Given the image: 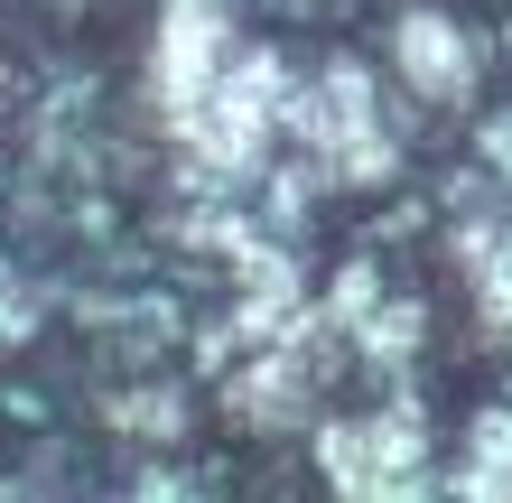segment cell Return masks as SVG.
Segmentation results:
<instances>
[{
	"mask_svg": "<svg viewBox=\"0 0 512 503\" xmlns=\"http://www.w3.org/2000/svg\"><path fill=\"white\" fill-rule=\"evenodd\" d=\"M168 131L187 140V159L205 177H261L270 140L289 131V75H280V56H270V47H233L215 66V84H205Z\"/></svg>",
	"mask_w": 512,
	"mask_h": 503,
	"instance_id": "6da1fadb",
	"label": "cell"
},
{
	"mask_svg": "<svg viewBox=\"0 0 512 503\" xmlns=\"http://www.w3.org/2000/svg\"><path fill=\"white\" fill-rule=\"evenodd\" d=\"M289 131L298 150H308L326 177H345V187H382L391 177V122L373 103V75L364 66H317L308 84H289Z\"/></svg>",
	"mask_w": 512,
	"mask_h": 503,
	"instance_id": "7a4b0ae2",
	"label": "cell"
},
{
	"mask_svg": "<svg viewBox=\"0 0 512 503\" xmlns=\"http://www.w3.org/2000/svg\"><path fill=\"white\" fill-rule=\"evenodd\" d=\"M317 466L326 485L354 494V503H382V494H410L429 476V420L410 401H373L354 420H317Z\"/></svg>",
	"mask_w": 512,
	"mask_h": 503,
	"instance_id": "3957f363",
	"label": "cell"
},
{
	"mask_svg": "<svg viewBox=\"0 0 512 503\" xmlns=\"http://www.w3.org/2000/svg\"><path fill=\"white\" fill-rule=\"evenodd\" d=\"M243 47V28H233L224 0H159V38H149V94H159V112L177 122L205 84H215V66Z\"/></svg>",
	"mask_w": 512,
	"mask_h": 503,
	"instance_id": "277c9868",
	"label": "cell"
},
{
	"mask_svg": "<svg viewBox=\"0 0 512 503\" xmlns=\"http://www.w3.org/2000/svg\"><path fill=\"white\" fill-rule=\"evenodd\" d=\"M391 66H401V84H410L419 103H466L485 56H475V38H466L457 19H438V10H401V19H391Z\"/></svg>",
	"mask_w": 512,
	"mask_h": 503,
	"instance_id": "5b68a950",
	"label": "cell"
},
{
	"mask_svg": "<svg viewBox=\"0 0 512 503\" xmlns=\"http://www.w3.org/2000/svg\"><path fill=\"white\" fill-rule=\"evenodd\" d=\"M457 494L512 503V410H475V429L457 448Z\"/></svg>",
	"mask_w": 512,
	"mask_h": 503,
	"instance_id": "8992f818",
	"label": "cell"
},
{
	"mask_svg": "<svg viewBox=\"0 0 512 503\" xmlns=\"http://www.w3.org/2000/svg\"><path fill=\"white\" fill-rule=\"evenodd\" d=\"M457 261H466V289L485 299V317L512 336V233H494V224L457 233Z\"/></svg>",
	"mask_w": 512,
	"mask_h": 503,
	"instance_id": "52a82bcc",
	"label": "cell"
},
{
	"mask_svg": "<svg viewBox=\"0 0 512 503\" xmlns=\"http://www.w3.org/2000/svg\"><path fill=\"white\" fill-rule=\"evenodd\" d=\"M28 327H38V299H28V289H19V271L0 261V345H19Z\"/></svg>",
	"mask_w": 512,
	"mask_h": 503,
	"instance_id": "ba28073f",
	"label": "cell"
},
{
	"mask_svg": "<svg viewBox=\"0 0 512 503\" xmlns=\"http://www.w3.org/2000/svg\"><path fill=\"white\" fill-rule=\"evenodd\" d=\"M485 159H494V177H512V122H494V131H485Z\"/></svg>",
	"mask_w": 512,
	"mask_h": 503,
	"instance_id": "9c48e42d",
	"label": "cell"
}]
</instances>
